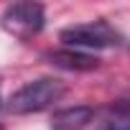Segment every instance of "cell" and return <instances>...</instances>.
Masks as SVG:
<instances>
[{"instance_id": "obj_1", "label": "cell", "mask_w": 130, "mask_h": 130, "mask_svg": "<svg viewBox=\"0 0 130 130\" xmlns=\"http://www.w3.org/2000/svg\"><path fill=\"white\" fill-rule=\"evenodd\" d=\"M67 92V87L61 84V79H54V77H41V79H33L28 84H23L18 92L10 94L8 100V112L13 115H31V112H41L46 107H51L54 102H59Z\"/></svg>"}, {"instance_id": "obj_2", "label": "cell", "mask_w": 130, "mask_h": 130, "mask_svg": "<svg viewBox=\"0 0 130 130\" xmlns=\"http://www.w3.org/2000/svg\"><path fill=\"white\" fill-rule=\"evenodd\" d=\"M59 38L69 48H112V46H120V41H122L120 31L102 18L89 21V23L67 26L59 33Z\"/></svg>"}, {"instance_id": "obj_3", "label": "cell", "mask_w": 130, "mask_h": 130, "mask_svg": "<svg viewBox=\"0 0 130 130\" xmlns=\"http://www.w3.org/2000/svg\"><path fill=\"white\" fill-rule=\"evenodd\" d=\"M43 23H46V10L41 3H13L0 15L3 31L21 38V41L33 38L43 28Z\"/></svg>"}, {"instance_id": "obj_4", "label": "cell", "mask_w": 130, "mask_h": 130, "mask_svg": "<svg viewBox=\"0 0 130 130\" xmlns=\"http://www.w3.org/2000/svg\"><path fill=\"white\" fill-rule=\"evenodd\" d=\"M46 56H48V61L54 64V67L69 69V72H89V69H97V59L92 54H84V51L56 48V51H48Z\"/></svg>"}, {"instance_id": "obj_5", "label": "cell", "mask_w": 130, "mask_h": 130, "mask_svg": "<svg viewBox=\"0 0 130 130\" xmlns=\"http://www.w3.org/2000/svg\"><path fill=\"white\" fill-rule=\"evenodd\" d=\"M94 117V110L89 105H74L67 110H59L51 117V130H82L84 125H89Z\"/></svg>"}, {"instance_id": "obj_6", "label": "cell", "mask_w": 130, "mask_h": 130, "mask_svg": "<svg viewBox=\"0 0 130 130\" xmlns=\"http://www.w3.org/2000/svg\"><path fill=\"white\" fill-rule=\"evenodd\" d=\"M105 130H130V102H120L110 107L105 117Z\"/></svg>"}, {"instance_id": "obj_7", "label": "cell", "mask_w": 130, "mask_h": 130, "mask_svg": "<svg viewBox=\"0 0 130 130\" xmlns=\"http://www.w3.org/2000/svg\"><path fill=\"white\" fill-rule=\"evenodd\" d=\"M0 130H3V125H0Z\"/></svg>"}]
</instances>
